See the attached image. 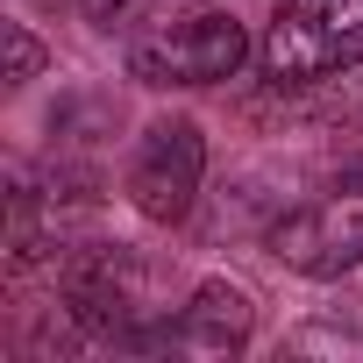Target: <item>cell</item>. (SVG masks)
I'll return each mask as SVG.
<instances>
[{
	"label": "cell",
	"mask_w": 363,
	"mask_h": 363,
	"mask_svg": "<svg viewBox=\"0 0 363 363\" xmlns=\"http://www.w3.org/2000/svg\"><path fill=\"white\" fill-rule=\"evenodd\" d=\"M257 57L271 86H313L363 65V0H278Z\"/></svg>",
	"instance_id": "6da1fadb"
},
{
	"label": "cell",
	"mask_w": 363,
	"mask_h": 363,
	"mask_svg": "<svg viewBox=\"0 0 363 363\" xmlns=\"http://www.w3.org/2000/svg\"><path fill=\"white\" fill-rule=\"evenodd\" d=\"M250 57V36L235 15H186V22H164L128 50V72L143 86H221L235 79Z\"/></svg>",
	"instance_id": "7a4b0ae2"
},
{
	"label": "cell",
	"mask_w": 363,
	"mask_h": 363,
	"mask_svg": "<svg viewBox=\"0 0 363 363\" xmlns=\"http://www.w3.org/2000/svg\"><path fill=\"white\" fill-rule=\"evenodd\" d=\"M200 171H207V143L193 121H150L128 157V200L143 207V221H186Z\"/></svg>",
	"instance_id": "3957f363"
},
{
	"label": "cell",
	"mask_w": 363,
	"mask_h": 363,
	"mask_svg": "<svg viewBox=\"0 0 363 363\" xmlns=\"http://www.w3.org/2000/svg\"><path fill=\"white\" fill-rule=\"evenodd\" d=\"M271 257L299 278H349L363 264V193H328L271 228Z\"/></svg>",
	"instance_id": "277c9868"
},
{
	"label": "cell",
	"mask_w": 363,
	"mask_h": 363,
	"mask_svg": "<svg viewBox=\"0 0 363 363\" xmlns=\"http://www.w3.org/2000/svg\"><path fill=\"white\" fill-rule=\"evenodd\" d=\"M250 328H257L250 292H242V285H228V278H207L186 306H178V320L164 328V349L214 363V356H235V349L250 342Z\"/></svg>",
	"instance_id": "5b68a950"
},
{
	"label": "cell",
	"mask_w": 363,
	"mask_h": 363,
	"mask_svg": "<svg viewBox=\"0 0 363 363\" xmlns=\"http://www.w3.org/2000/svg\"><path fill=\"white\" fill-rule=\"evenodd\" d=\"M65 299H72V313L93 320V328H128L135 313H150V306H143V264H135L128 250H86V257H72Z\"/></svg>",
	"instance_id": "8992f818"
},
{
	"label": "cell",
	"mask_w": 363,
	"mask_h": 363,
	"mask_svg": "<svg viewBox=\"0 0 363 363\" xmlns=\"http://www.w3.org/2000/svg\"><path fill=\"white\" fill-rule=\"evenodd\" d=\"M36 72H43V43L29 29H8V86H29Z\"/></svg>",
	"instance_id": "52a82bcc"
},
{
	"label": "cell",
	"mask_w": 363,
	"mask_h": 363,
	"mask_svg": "<svg viewBox=\"0 0 363 363\" xmlns=\"http://www.w3.org/2000/svg\"><path fill=\"white\" fill-rule=\"evenodd\" d=\"M143 8H150V0H79V15H86L93 29H128Z\"/></svg>",
	"instance_id": "ba28073f"
}]
</instances>
